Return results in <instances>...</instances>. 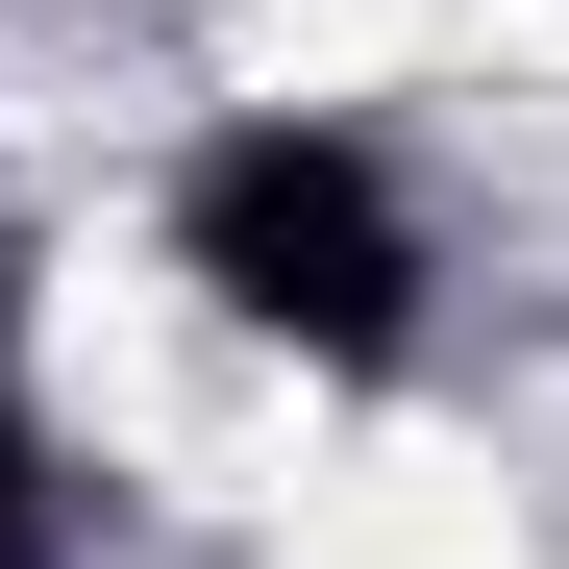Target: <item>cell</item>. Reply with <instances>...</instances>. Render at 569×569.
I'll list each match as a JSON object with an SVG mask.
<instances>
[{"mask_svg": "<svg viewBox=\"0 0 569 569\" xmlns=\"http://www.w3.org/2000/svg\"><path fill=\"white\" fill-rule=\"evenodd\" d=\"M0 569H50V470H26V421H0Z\"/></svg>", "mask_w": 569, "mask_h": 569, "instance_id": "2", "label": "cell"}, {"mask_svg": "<svg viewBox=\"0 0 569 569\" xmlns=\"http://www.w3.org/2000/svg\"><path fill=\"white\" fill-rule=\"evenodd\" d=\"M173 272H199L272 371H322V397L421 371V298H446V248H421V199H397V149H371V124H298V100H248L199 173H173Z\"/></svg>", "mask_w": 569, "mask_h": 569, "instance_id": "1", "label": "cell"}]
</instances>
